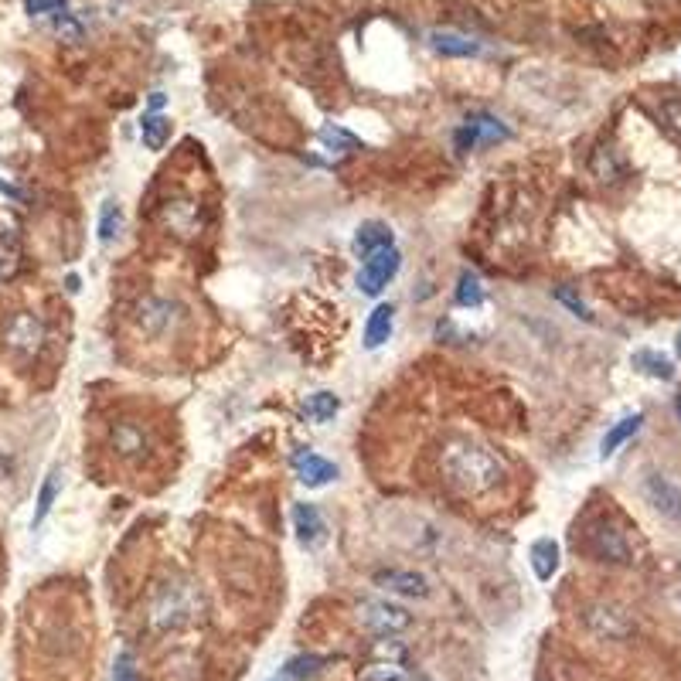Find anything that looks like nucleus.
I'll use <instances>...</instances> for the list:
<instances>
[{"label": "nucleus", "instance_id": "nucleus-9", "mask_svg": "<svg viewBox=\"0 0 681 681\" xmlns=\"http://www.w3.org/2000/svg\"><path fill=\"white\" fill-rule=\"evenodd\" d=\"M644 498L658 515L681 521V484L678 481H671V477H664L654 470V474L644 477Z\"/></svg>", "mask_w": 681, "mask_h": 681}, {"label": "nucleus", "instance_id": "nucleus-34", "mask_svg": "<svg viewBox=\"0 0 681 681\" xmlns=\"http://www.w3.org/2000/svg\"><path fill=\"white\" fill-rule=\"evenodd\" d=\"M675 355L681 358V331H678V338H675Z\"/></svg>", "mask_w": 681, "mask_h": 681}, {"label": "nucleus", "instance_id": "nucleus-27", "mask_svg": "<svg viewBox=\"0 0 681 681\" xmlns=\"http://www.w3.org/2000/svg\"><path fill=\"white\" fill-rule=\"evenodd\" d=\"M58 487H62V474H58V470H52V474L45 477V484H41V491H38L35 528L48 518V511H52V504H55V498H58Z\"/></svg>", "mask_w": 681, "mask_h": 681}, {"label": "nucleus", "instance_id": "nucleus-7", "mask_svg": "<svg viewBox=\"0 0 681 681\" xmlns=\"http://www.w3.org/2000/svg\"><path fill=\"white\" fill-rule=\"evenodd\" d=\"M399 266H402V252L395 246L365 256V266H361V273H358V290L368 293V297H378V293L395 280Z\"/></svg>", "mask_w": 681, "mask_h": 681}, {"label": "nucleus", "instance_id": "nucleus-13", "mask_svg": "<svg viewBox=\"0 0 681 681\" xmlns=\"http://www.w3.org/2000/svg\"><path fill=\"white\" fill-rule=\"evenodd\" d=\"M375 586L378 590L409 596V600H423V596H430V583H426V576L413 573V569H382V573H375Z\"/></svg>", "mask_w": 681, "mask_h": 681}, {"label": "nucleus", "instance_id": "nucleus-26", "mask_svg": "<svg viewBox=\"0 0 681 681\" xmlns=\"http://www.w3.org/2000/svg\"><path fill=\"white\" fill-rule=\"evenodd\" d=\"M484 304V287H481V276L464 269L460 273V283H457V307H481Z\"/></svg>", "mask_w": 681, "mask_h": 681}, {"label": "nucleus", "instance_id": "nucleus-19", "mask_svg": "<svg viewBox=\"0 0 681 681\" xmlns=\"http://www.w3.org/2000/svg\"><path fill=\"white\" fill-rule=\"evenodd\" d=\"M641 426H644V413L624 416L620 423H613L610 430H607V436L600 440V457H603V460H610L613 453H617V450L630 440V436H637V430H641Z\"/></svg>", "mask_w": 681, "mask_h": 681}, {"label": "nucleus", "instance_id": "nucleus-20", "mask_svg": "<svg viewBox=\"0 0 681 681\" xmlns=\"http://www.w3.org/2000/svg\"><path fill=\"white\" fill-rule=\"evenodd\" d=\"M164 222L171 225L178 235L188 239V235H195L198 225H201L198 222V205H195V201H167V205H164Z\"/></svg>", "mask_w": 681, "mask_h": 681}, {"label": "nucleus", "instance_id": "nucleus-32", "mask_svg": "<svg viewBox=\"0 0 681 681\" xmlns=\"http://www.w3.org/2000/svg\"><path fill=\"white\" fill-rule=\"evenodd\" d=\"M661 116H664V123H668L671 130L681 137V103H678V99H668V103L661 106Z\"/></svg>", "mask_w": 681, "mask_h": 681}, {"label": "nucleus", "instance_id": "nucleus-28", "mask_svg": "<svg viewBox=\"0 0 681 681\" xmlns=\"http://www.w3.org/2000/svg\"><path fill=\"white\" fill-rule=\"evenodd\" d=\"M24 11L41 21H58L69 14V0H24Z\"/></svg>", "mask_w": 681, "mask_h": 681}, {"label": "nucleus", "instance_id": "nucleus-3", "mask_svg": "<svg viewBox=\"0 0 681 681\" xmlns=\"http://www.w3.org/2000/svg\"><path fill=\"white\" fill-rule=\"evenodd\" d=\"M586 549H590V556L596 562H607V566H627V562L634 559V549H630L627 535L607 518H600L590 525V532H586Z\"/></svg>", "mask_w": 681, "mask_h": 681}, {"label": "nucleus", "instance_id": "nucleus-22", "mask_svg": "<svg viewBox=\"0 0 681 681\" xmlns=\"http://www.w3.org/2000/svg\"><path fill=\"white\" fill-rule=\"evenodd\" d=\"M338 409H341V402L334 392H314V395H307V402H304V416L317 426L331 423V419L338 416Z\"/></svg>", "mask_w": 681, "mask_h": 681}, {"label": "nucleus", "instance_id": "nucleus-31", "mask_svg": "<svg viewBox=\"0 0 681 681\" xmlns=\"http://www.w3.org/2000/svg\"><path fill=\"white\" fill-rule=\"evenodd\" d=\"M113 681H140L137 675V661H133L130 651H120L113 661Z\"/></svg>", "mask_w": 681, "mask_h": 681}, {"label": "nucleus", "instance_id": "nucleus-30", "mask_svg": "<svg viewBox=\"0 0 681 681\" xmlns=\"http://www.w3.org/2000/svg\"><path fill=\"white\" fill-rule=\"evenodd\" d=\"M556 300H559V304H562V307H569V310H573V314L579 317V321L593 324V314H590V307H586V304H583V300H579V297H576V293H573V290H569V287H559V290H556Z\"/></svg>", "mask_w": 681, "mask_h": 681}, {"label": "nucleus", "instance_id": "nucleus-29", "mask_svg": "<svg viewBox=\"0 0 681 681\" xmlns=\"http://www.w3.org/2000/svg\"><path fill=\"white\" fill-rule=\"evenodd\" d=\"M120 229H123V212H120V205H116V201H106L103 212H99V239H103V242H113L116 235H120Z\"/></svg>", "mask_w": 681, "mask_h": 681}, {"label": "nucleus", "instance_id": "nucleus-15", "mask_svg": "<svg viewBox=\"0 0 681 681\" xmlns=\"http://www.w3.org/2000/svg\"><path fill=\"white\" fill-rule=\"evenodd\" d=\"M395 246V235L385 222H361L358 232H355V252L358 256H372V252H382V249H392Z\"/></svg>", "mask_w": 681, "mask_h": 681}, {"label": "nucleus", "instance_id": "nucleus-12", "mask_svg": "<svg viewBox=\"0 0 681 681\" xmlns=\"http://www.w3.org/2000/svg\"><path fill=\"white\" fill-rule=\"evenodd\" d=\"M290 464H293L297 481L304 487H324V484H331L334 477H338V467H334L331 460H324L321 453H314V450H297L290 457Z\"/></svg>", "mask_w": 681, "mask_h": 681}, {"label": "nucleus", "instance_id": "nucleus-23", "mask_svg": "<svg viewBox=\"0 0 681 681\" xmlns=\"http://www.w3.org/2000/svg\"><path fill=\"white\" fill-rule=\"evenodd\" d=\"M140 137H144V147L147 150H161L167 140H171V123H167L164 113H144V120H140Z\"/></svg>", "mask_w": 681, "mask_h": 681}, {"label": "nucleus", "instance_id": "nucleus-1", "mask_svg": "<svg viewBox=\"0 0 681 681\" xmlns=\"http://www.w3.org/2000/svg\"><path fill=\"white\" fill-rule=\"evenodd\" d=\"M440 474L447 477L453 491L477 498V494H487L498 484H504L508 467H504V460L491 447H484V443L450 440L447 447L440 450Z\"/></svg>", "mask_w": 681, "mask_h": 681}, {"label": "nucleus", "instance_id": "nucleus-11", "mask_svg": "<svg viewBox=\"0 0 681 681\" xmlns=\"http://www.w3.org/2000/svg\"><path fill=\"white\" fill-rule=\"evenodd\" d=\"M293 532H297V542L304 545L307 552L321 549V545L327 542V521L324 515L317 511V504H293Z\"/></svg>", "mask_w": 681, "mask_h": 681}, {"label": "nucleus", "instance_id": "nucleus-25", "mask_svg": "<svg viewBox=\"0 0 681 681\" xmlns=\"http://www.w3.org/2000/svg\"><path fill=\"white\" fill-rule=\"evenodd\" d=\"M634 368H641V372L651 378H661V382H671V378H675V365H671L664 355H658V351H637Z\"/></svg>", "mask_w": 681, "mask_h": 681}, {"label": "nucleus", "instance_id": "nucleus-8", "mask_svg": "<svg viewBox=\"0 0 681 681\" xmlns=\"http://www.w3.org/2000/svg\"><path fill=\"white\" fill-rule=\"evenodd\" d=\"M109 450L116 453L126 464H144L150 453V436L144 426L130 423V419H120V423L109 426Z\"/></svg>", "mask_w": 681, "mask_h": 681}, {"label": "nucleus", "instance_id": "nucleus-35", "mask_svg": "<svg viewBox=\"0 0 681 681\" xmlns=\"http://www.w3.org/2000/svg\"><path fill=\"white\" fill-rule=\"evenodd\" d=\"M675 409H678V419H681V392H678V399H675Z\"/></svg>", "mask_w": 681, "mask_h": 681}, {"label": "nucleus", "instance_id": "nucleus-6", "mask_svg": "<svg viewBox=\"0 0 681 681\" xmlns=\"http://www.w3.org/2000/svg\"><path fill=\"white\" fill-rule=\"evenodd\" d=\"M501 140H511V130L498 120V116H491V113L467 116L464 126L453 133V147H457L460 154H467V150H477V147H487V144H501Z\"/></svg>", "mask_w": 681, "mask_h": 681}, {"label": "nucleus", "instance_id": "nucleus-16", "mask_svg": "<svg viewBox=\"0 0 681 681\" xmlns=\"http://www.w3.org/2000/svg\"><path fill=\"white\" fill-rule=\"evenodd\" d=\"M528 559H532V573L542 579V583H549L552 576L559 573V542L556 538H538V542H532V549H528Z\"/></svg>", "mask_w": 681, "mask_h": 681}, {"label": "nucleus", "instance_id": "nucleus-24", "mask_svg": "<svg viewBox=\"0 0 681 681\" xmlns=\"http://www.w3.org/2000/svg\"><path fill=\"white\" fill-rule=\"evenodd\" d=\"M317 140H321V144L331 150V154H351V150L361 147V140L355 137V133H348L338 123H324L321 133H317Z\"/></svg>", "mask_w": 681, "mask_h": 681}, {"label": "nucleus", "instance_id": "nucleus-2", "mask_svg": "<svg viewBox=\"0 0 681 681\" xmlns=\"http://www.w3.org/2000/svg\"><path fill=\"white\" fill-rule=\"evenodd\" d=\"M195 593L188 590V586L181 583H167L161 593L154 596V603H150V627L157 630V634H167V630H178L188 624L191 617H195Z\"/></svg>", "mask_w": 681, "mask_h": 681}, {"label": "nucleus", "instance_id": "nucleus-21", "mask_svg": "<svg viewBox=\"0 0 681 681\" xmlns=\"http://www.w3.org/2000/svg\"><path fill=\"white\" fill-rule=\"evenodd\" d=\"M331 664V658H321V654H300V658H290L283 664V678L287 681H314L317 675H324V668Z\"/></svg>", "mask_w": 681, "mask_h": 681}, {"label": "nucleus", "instance_id": "nucleus-17", "mask_svg": "<svg viewBox=\"0 0 681 681\" xmlns=\"http://www.w3.org/2000/svg\"><path fill=\"white\" fill-rule=\"evenodd\" d=\"M430 45H433V52L443 58H474L481 52V45H477L474 38L460 35V31H433Z\"/></svg>", "mask_w": 681, "mask_h": 681}, {"label": "nucleus", "instance_id": "nucleus-10", "mask_svg": "<svg viewBox=\"0 0 681 681\" xmlns=\"http://www.w3.org/2000/svg\"><path fill=\"white\" fill-rule=\"evenodd\" d=\"M178 317H181V307L164 297H147L144 304L137 307V327L147 338H164Z\"/></svg>", "mask_w": 681, "mask_h": 681}, {"label": "nucleus", "instance_id": "nucleus-4", "mask_svg": "<svg viewBox=\"0 0 681 681\" xmlns=\"http://www.w3.org/2000/svg\"><path fill=\"white\" fill-rule=\"evenodd\" d=\"M4 348L21 361L35 358L38 351L45 348V324H41V317L28 314V310L14 314L11 321L4 324Z\"/></svg>", "mask_w": 681, "mask_h": 681}, {"label": "nucleus", "instance_id": "nucleus-33", "mask_svg": "<svg viewBox=\"0 0 681 681\" xmlns=\"http://www.w3.org/2000/svg\"><path fill=\"white\" fill-rule=\"evenodd\" d=\"M361 681H406L399 675V668H389V664H378L368 675H361Z\"/></svg>", "mask_w": 681, "mask_h": 681}, {"label": "nucleus", "instance_id": "nucleus-18", "mask_svg": "<svg viewBox=\"0 0 681 681\" xmlns=\"http://www.w3.org/2000/svg\"><path fill=\"white\" fill-rule=\"evenodd\" d=\"M392 327H395L392 304H378L372 314H368V324H365V348L368 351L382 348V344L392 338Z\"/></svg>", "mask_w": 681, "mask_h": 681}, {"label": "nucleus", "instance_id": "nucleus-14", "mask_svg": "<svg viewBox=\"0 0 681 681\" xmlns=\"http://www.w3.org/2000/svg\"><path fill=\"white\" fill-rule=\"evenodd\" d=\"M586 624L593 627L596 637H607V641H624V637H630V630H634L627 613L617 607H593L586 613Z\"/></svg>", "mask_w": 681, "mask_h": 681}, {"label": "nucleus", "instance_id": "nucleus-5", "mask_svg": "<svg viewBox=\"0 0 681 681\" xmlns=\"http://www.w3.org/2000/svg\"><path fill=\"white\" fill-rule=\"evenodd\" d=\"M358 624L372 630L375 637H395L413 627V613L389 600H365L358 607Z\"/></svg>", "mask_w": 681, "mask_h": 681}]
</instances>
